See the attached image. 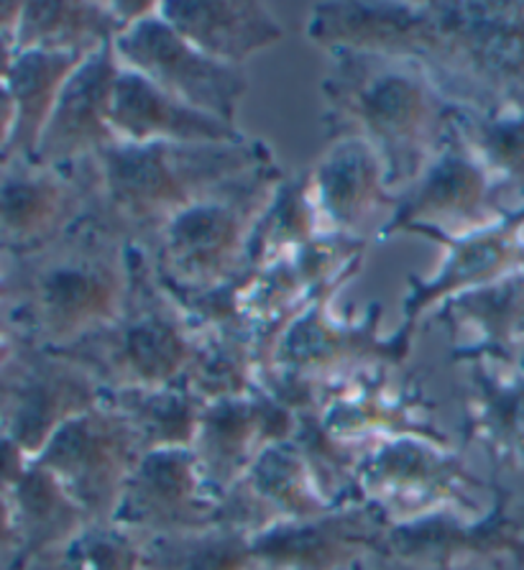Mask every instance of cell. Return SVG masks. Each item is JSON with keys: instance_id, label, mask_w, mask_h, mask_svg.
I'll return each instance as SVG.
<instances>
[{"instance_id": "19", "label": "cell", "mask_w": 524, "mask_h": 570, "mask_svg": "<svg viewBox=\"0 0 524 570\" xmlns=\"http://www.w3.org/2000/svg\"><path fill=\"white\" fill-rule=\"evenodd\" d=\"M386 530V517L366 502L279 522L251 540L254 570H348L376 556Z\"/></svg>"}, {"instance_id": "41", "label": "cell", "mask_w": 524, "mask_h": 570, "mask_svg": "<svg viewBox=\"0 0 524 570\" xmlns=\"http://www.w3.org/2000/svg\"><path fill=\"white\" fill-rule=\"evenodd\" d=\"M16 55H19L16 31H0V82H6V77L16 62Z\"/></svg>"}, {"instance_id": "30", "label": "cell", "mask_w": 524, "mask_h": 570, "mask_svg": "<svg viewBox=\"0 0 524 570\" xmlns=\"http://www.w3.org/2000/svg\"><path fill=\"white\" fill-rule=\"evenodd\" d=\"M102 402L134 428L146 453L192 448L202 412L208 407V402H202L185 382L159 389L102 392Z\"/></svg>"}, {"instance_id": "5", "label": "cell", "mask_w": 524, "mask_h": 570, "mask_svg": "<svg viewBox=\"0 0 524 570\" xmlns=\"http://www.w3.org/2000/svg\"><path fill=\"white\" fill-rule=\"evenodd\" d=\"M200 341V327L161 287L131 240V292L123 313L59 353L88 371L102 392H123L182 382Z\"/></svg>"}, {"instance_id": "14", "label": "cell", "mask_w": 524, "mask_h": 570, "mask_svg": "<svg viewBox=\"0 0 524 570\" xmlns=\"http://www.w3.org/2000/svg\"><path fill=\"white\" fill-rule=\"evenodd\" d=\"M98 205L96 159L47 167L37 159L0 161V256L37 252L75 228Z\"/></svg>"}, {"instance_id": "35", "label": "cell", "mask_w": 524, "mask_h": 570, "mask_svg": "<svg viewBox=\"0 0 524 570\" xmlns=\"http://www.w3.org/2000/svg\"><path fill=\"white\" fill-rule=\"evenodd\" d=\"M453 126L496 183L524 207V116L455 108Z\"/></svg>"}, {"instance_id": "29", "label": "cell", "mask_w": 524, "mask_h": 570, "mask_svg": "<svg viewBox=\"0 0 524 570\" xmlns=\"http://www.w3.org/2000/svg\"><path fill=\"white\" fill-rule=\"evenodd\" d=\"M8 499H11L16 530L21 538V570L45 552L65 546L82 527L90 524L88 514L75 504L62 483L33 461Z\"/></svg>"}, {"instance_id": "25", "label": "cell", "mask_w": 524, "mask_h": 570, "mask_svg": "<svg viewBox=\"0 0 524 570\" xmlns=\"http://www.w3.org/2000/svg\"><path fill=\"white\" fill-rule=\"evenodd\" d=\"M110 128L118 144H220L246 136L236 124L171 98L123 65L116 82Z\"/></svg>"}, {"instance_id": "6", "label": "cell", "mask_w": 524, "mask_h": 570, "mask_svg": "<svg viewBox=\"0 0 524 570\" xmlns=\"http://www.w3.org/2000/svg\"><path fill=\"white\" fill-rule=\"evenodd\" d=\"M423 65L455 108L524 116V0L433 3Z\"/></svg>"}, {"instance_id": "45", "label": "cell", "mask_w": 524, "mask_h": 570, "mask_svg": "<svg viewBox=\"0 0 524 570\" xmlns=\"http://www.w3.org/2000/svg\"><path fill=\"white\" fill-rule=\"evenodd\" d=\"M348 570H354V568H348Z\"/></svg>"}, {"instance_id": "43", "label": "cell", "mask_w": 524, "mask_h": 570, "mask_svg": "<svg viewBox=\"0 0 524 570\" xmlns=\"http://www.w3.org/2000/svg\"><path fill=\"white\" fill-rule=\"evenodd\" d=\"M354 570H402V568H392V566L379 563V560L374 558H366V560H358ZM466 570H486V568H466Z\"/></svg>"}, {"instance_id": "23", "label": "cell", "mask_w": 524, "mask_h": 570, "mask_svg": "<svg viewBox=\"0 0 524 570\" xmlns=\"http://www.w3.org/2000/svg\"><path fill=\"white\" fill-rule=\"evenodd\" d=\"M458 366L466 440L496 471H524V364L481 356Z\"/></svg>"}, {"instance_id": "39", "label": "cell", "mask_w": 524, "mask_h": 570, "mask_svg": "<svg viewBox=\"0 0 524 570\" xmlns=\"http://www.w3.org/2000/svg\"><path fill=\"white\" fill-rule=\"evenodd\" d=\"M29 463L31 458L23 453L21 445H16L11 438L0 435V494H11V489L21 481Z\"/></svg>"}, {"instance_id": "46", "label": "cell", "mask_w": 524, "mask_h": 570, "mask_svg": "<svg viewBox=\"0 0 524 570\" xmlns=\"http://www.w3.org/2000/svg\"><path fill=\"white\" fill-rule=\"evenodd\" d=\"M522 364H524V358H522Z\"/></svg>"}, {"instance_id": "11", "label": "cell", "mask_w": 524, "mask_h": 570, "mask_svg": "<svg viewBox=\"0 0 524 570\" xmlns=\"http://www.w3.org/2000/svg\"><path fill=\"white\" fill-rule=\"evenodd\" d=\"M320 302L299 315L274 345L261 368H277L328 386L356 371L382 364H409L415 331L399 323L394 333H384V307L374 302L364 315L338 313L333 302Z\"/></svg>"}, {"instance_id": "7", "label": "cell", "mask_w": 524, "mask_h": 570, "mask_svg": "<svg viewBox=\"0 0 524 570\" xmlns=\"http://www.w3.org/2000/svg\"><path fill=\"white\" fill-rule=\"evenodd\" d=\"M494 481L481 479L453 445L399 438L372 448L358 469V499L379 509L389 524L455 512L484 514Z\"/></svg>"}, {"instance_id": "10", "label": "cell", "mask_w": 524, "mask_h": 570, "mask_svg": "<svg viewBox=\"0 0 524 570\" xmlns=\"http://www.w3.org/2000/svg\"><path fill=\"white\" fill-rule=\"evenodd\" d=\"M315 417L330 435L366 451L399 438L451 445L448 430L437 420V402L409 364L372 366L323 386Z\"/></svg>"}, {"instance_id": "18", "label": "cell", "mask_w": 524, "mask_h": 570, "mask_svg": "<svg viewBox=\"0 0 524 570\" xmlns=\"http://www.w3.org/2000/svg\"><path fill=\"white\" fill-rule=\"evenodd\" d=\"M295 428V414L259 389L246 396L210 402L192 443V453L210 494L220 499L234 489L254 469L264 451L291 440Z\"/></svg>"}, {"instance_id": "36", "label": "cell", "mask_w": 524, "mask_h": 570, "mask_svg": "<svg viewBox=\"0 0 524 570\" xmlns=\"http://www.w3.org/2000/svg\"><path fill=\"white\" fill-rule=\"evenodd\" d=\"M295 445L305 455L307 469L330 507L360 504L358 499V469L366 458V448L350 445L346 440L330 435L315 414L297 417Z\"/></svg>"}, {"instance_id": "32", "label": "cell", "mask_w": 524, "mask_h": 570, "mask_svg": "<svg viewBox=\"0 0 524 570\" xmlns=\"http://www.w3.org/2000/svg\"><path fill=\"white\" fill-rule=\"evenodd\" d=\"M317 236H320V228H317L310 187H307V169L295 171V175L287 171L285 183L279 185L271 205L266 207L254 230L246 269H269V266L303 252Z\"/></svg>"}, {"instance_id": "22", "label": "cell", "mask_w": 524, "mask_h": 570, "mask_svg": "<svg viewBox=\"0 0 524 570\" xmlns=\"http://www.w3.org/2000/svg\"><path fill=\"white\" fill-rule=\"evenodd\" d=\"M118 72L113 45L85 57L62 88L33 159L47 167H75L118 144L110 128Z\"/></svg>"}, {"instance_id": "40", "label": "cell", "mask_w": 524, "mask_h": 570, "mask_svg": "<svg viewBox=\"0 0 524 570\" xmlns=\"http://www.w3.org/2000/svg\"><path fill=\"white\" fill-rule=\"evenodd\" d=\"M11 136H13V100H11V92L6 88V82H0V159H3L8 144H11Z\"/></svg>"}, {"instance_id": "9", "label": "cell", "mask_w": 524, "mask_h": 570, "mask_svg": "<svg viewBox=\"0 0 524 570\" xmlns=\"http://www.w3.org/2000/svg\"><path fill=\"white\" fill-rule=\"evenodd\" d=\"M374 560L402 570H466L524 566V494L494 481L484 514L443 512L389 524Z\"/></svg>"}, {"instance_id": "37", "label": "cell", "mask_w": 524, "mask_h": 570, "mask_svg": "<svg viewBox=\"0 0 524 570\" xmlns=\"http://www.w3.org/2000/svg\"><path fill=\"white\" fill-rule=\"evenodd\" d=\"M23 570H144L141 542L113 522H90Z\"/></svg>"}, {"instance_id": "20", "label": "cell", "mask_w": 524, "mask_h": 570, "mask_svg": "<svg viewBox=\"0 0 524 570\" xmlns=\"http://www.w3.org/2000/svg\"><path fill=\"white\" fill-rule=\"evenodd\" d=\"M441 246L445 256L433 274L407 276L402 325L415 333L445 299L524 272V210L466 238L441 240Z\"/></svg>"}, {"instance_id": "21", "label": "cell", "mask_w": 524, "mask_h": 570, "mask_svg": "<svg viewBox=\"0 0 524 570\" xmlns=\"http://www.w3.org/2000/svg\"><path fill=\"white\" fill-rule=\"evenodd\" d=\"M305 37L323 51L409 57L423 62L433 39V3L405 0H346L315 3Z\"/></svg>"}, {"instance_id": "38", "label": "cell", "mask_w": 524, "mask_h": 570, "mask_svg": "<svg viewBox=\"0 0 524 570\" xmlns=\"http://www.w3.org/2000/svg\"><path fill=\"white\" fill-rule=\"evenodd\" d=\"M21 538L16 530L11 499L8 494H0V570H21Z\"/></svg>"}, {"instance_id": "34", "label": "cell", "mask_w": 524, "mask_h": 570, "mask_svg": "<svg viewBox=\"0 0 524 570\" xmlns=\"http://www.w3.org/2000/svg\"><path fill=\"white\" fill-rule=\"evenodd\" d=\"M139 542L144 570H254L251 540L223 527Z\"/></svg>"}, {"instance_id": "42", "label": "cell", "mask_w": 524, "mask_h": 570, "mask_svg": "<svg viewBox=\"0 0 524 570\" xmlns=\"http://www.w3.org/2000/svg\"><path fill=\"white\" fill-rule=\"evenodd\" d=\"M23 11V3L16 0H0V31H16Z\"/></svg>"}, {"instance_id": "33", "label": "cell", "mask_w": 524, "mask_h": 570, "mask_svg": "<svg viewBox=\"0 0 524 570\" xmlns=\"http://www.w3.org/2000/svg\"><path fill=\"white\" fill-rule=\"evenodd\" d=\"M261 358L256 345L244 335L202 333L190 368L185 374V386L202 402H218L228 396H246L259 389Z\"/></svg>"}, {"instance_id": "4", "label": "cell", "mask_w": 524, "mask_h": 570, "mask_svg": "<svg viewBox=\"0 0 524 570\" xmlns=\"http://www.w3.org/2000/svg\"><path fill=\"white\" fill-rule=\"evenodd\" d=\"M287 171L277 159L244 171L134 244L169 295L192 297L246 272L248 246Z\"/></svg>"}, {"instance_id": "12", "label": "cell", "mask_w": 524, "mask_h": 570, "mask_svg": "<svg viewBox=\"0 0 524 570\" xmlns=\"http://www.w3.org/2000/svg\"><path fill=\"white\" fill-rule=\"evenodd\" d=\"M100 402L102 386L65 353L16 338L0 356V435L31 461L65 422Z\"/></svg>"}, {"instance_id": "26", "label": "cell", "mask_w": 524, "mask_h": 570, "mask_svg": "<svg viewBox=\"0 0 524 570\" xmlns=\"http://www.w3.org/2000/svg\"><path fill=\"white\" fill-rule=\"evenodd\" d=\"M159 16L202 55L238 69L285 39V26L256 0H167Z\"/></svg>"}, {"instance_id": "44", "label": "cell", "mask_w": 524, "mask_h": 570, "mask_svg": "<svg viewBox=\"0 0 524 570\" xmlns=\"http://www.w3.org/2000/svg\"><path fill=\"white\" fill-rule=\"evenodd\" d=\"M13 341H16V335H11L3 325H0V356H3V353L11 348Z\"/></svg>"}, {"instance_id": "16", "label": "cell", "mask_w": 524, "mask_h": 570, "mask_svg": "<svg viewBox=\"0 0 524 570\" xmlns=\"http://www.w3.org/2000/svg\"><path fill=\"white\" fill-rule=\"evenodd\" d=\"M307 187L320 236L379 240L399 205L386 164L360 138H335L307 167Z\"/></svg>"}, {"instance_id": "2", "label": "cell", "mask_w": 524, "mask_h": 570, "mask_svg": "<svg viewBox=\"0 0 524 570\" xmlns=\"http://www.w3.org/2000/svg\"><path fill=\"white\" fill-rule=\"evenodd\" d=\"M320 82L323 128L360 138L386 164L389 185L405 193L453 131L455 106L417 59L330 51Z\"/></svg>"}, {"instance_id": "13", "label": "cell", "mask_w": 524, "mask_h": 570, "mask_svg": "<svg viewBox=\"0 0 524 570\" xmlns=\"http://www.w3.org/2000/svg\"><path fill=\"white\" fill-rule=\"evenodd\" d=\"M144 453L134 428L100 402L65 422L33 463L62 483L90 522H110Z\"/></svg>"}, {"instance_id": "8", "label": "cell", "mask_w": 524, "mask_h": 570, "mask_svg": "<svg viewBox=\"0 0 524 570\" xmlns=\"http://www.w3.org/2000/svg\"><path fill=\"white\" fill-rule=\"evenodd\" d=\"M520 210L524 207L496 183L453 126L417 183L399 195L397 213L379 240L412 233L441 244L500 226Z\"/></svg>"}, {"instance_id": "17", "label": "cell", "mask_w": 524, "mask_h": 570, "mask_svg": "<svg viewBox=\"0 0 524 570\" xmlns=\"http://www.w3.org/2000/svg\"><path fill=\"white\" fill-rule=\"evenodd\" d=\"M215 507L192 448H167L141 455L110 522L149 540L215 527Z\"/></svg>"}, {"instance_id": "24", "label": "cell", "mask_w": 524, "mask_h": 570, "mask_svg": "<svg viewBox=\"0 0 524 570\" xmlns=\"http://www.w3.org/2000/svg\"><path fill=\"white\" fill-rule=\"evenodd\" d=\"M425 323H437L448 335L455 366L481 356L522 364L524 272L445 299Z\"/></svg>"}, {"instance_id": "27", "label": "cell", "mask_w": 524, "mask_h": 570, "mask_svg": "<svg viewBox=\"0 0 524 570\" xmlns=\"http://www.w3.org/2000/svg\"><path fill=\"white\" fill-rule=\"evenodd\" d=\"M120 31L123 21L108 0H39L23 3L16 47L90 57L113 45Z\"/></svg>"}, {"instance_id": "3", "label": "cell", "mask_w": 524, "mask_h": 570, "mask_svg": "<svg viewBox=\"0 0 524 570\" xmlns=\"http://www.w3.org/2000/svg\"><path fill=\"white\" fill-rule=\"evenodd\" d=\"M271 159V146L251 136L220 144H116L96 157V210L136 240L210 189Z\"/></svg>"}, {"instance_id": "31", "label": "cell", "mask_w": 524, "mask_h": 570, "mask_svg": "<svg viewBox=\"0 0 524 570\" xmlns=\"http://www.w3.org/2000/svg\"><path fill=\"white\" fill-rule=\"evenodd\" d=\"M238 483H244L256 502L269 514L274 524L291 520H313L330 512L328 502L317 489L305 455L299 453L295 440L271 445L264 451L254 469Z\"/></svg>"}, {"instance_id": "15", "label": "cell", "mask_w": 524, "mask_h": 570, "mask_svg": "<svg viewBox=\"0 0 524 570\" xmlns=\"http://www.w3.org/2000/svg\"><path fill=\"white\" fill-rule=\"evenodd\" d=\"M118 62L202 114L238 126V108L248 92L244 69L202 55L157 13L128 26L113 41Z\"/></svg>"}, {"instance_id": "1", "label": "cell", "mask_w": 524, "mask_h": 570, "mask_svg": "<svg viewBox=\"0 0 524 570\" xmlns=\"http://www.w3.org/2000/svg\"><path fill=\"white\" fill-rule=\"evenodd\" d=\"M131 292V238L92 210L37 252L0 256V325L65 351L108 327Z\"/></svg>"}, {"instance_id": "28", "label": "cell", "mask_w": 524, "mask_h": 570, "mask_svg": "<svg viewBox=\"0 0 524 570\" xmlns=\"http://www.w3.org/2000/svg\"><path fill=\"white\" fill-rule=\"evenodd\" d=\"M85 62L80 55L62 51H19L6 88L13 100V136L3 159H33L59 95L70 75ZM0 159V161H3Z\"/></svg>"}]
</instances>
